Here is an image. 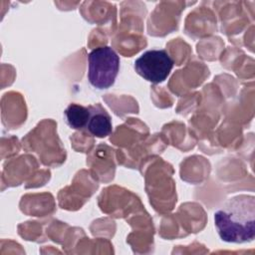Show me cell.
<instances>
[{
  "label": "cell",
  "instance_id": "obj_1",
  "mask_svg": "<svg viewBox=\"0 0 255 255\" xmlns=\"http://www.w3.org/2000/svg\"><path fill=\"white\" fill-rule=\"evenodd\" d=\"M214 224L220 239L246 243L255 238V198L241 194L229 198L215 213Z\"/></svg>",
  "mask_w": 255,
  "mask_h": 255
},
{
  "label": "cell",
  "instance_id": "obj_2",
  "mask_svg": "<svg viewBox=\"0 0 255 255\" xmlns=\"http://www.w3.org/2000/svg\"><path fill=\"white\" fill-rule=\"evenodd\" d=\"M120 57L109 47H98L88 56V80L98 90L111 88L120 72Z\"/></svg>",
  "mask_w": 255,
  "mask_h": 255
},
{
  "label": "cell",
  "instance_id": "obj_3",
  "mask_svg": "<svg viewBox=\"0 0 255 255\" xmlns=\"http://www.w3.org/2000/svg\"><path fill=\"white\" fill-rule=\"evenodd\" d=\"M174 62L164 49H151L142 53L134 61L135 72L152 84L162 83L169 76Z\"/></svg>",
  "mask_w": 255,
  "mask_h": 255
},
{
  "label": "cell",
  "instance_id": "obj_4",
  "mask_svg": "<svg viewBox=\"0 0 255 255\" xmlns=\"http://www.w3.org/2000/svg\"><path fill=\"white\" fill-rule=\"evenodd\" d=\"M90 110L89 120L85 131L96 137H106L113 131L112 118L101 104L88 106Z\"/></svg>",
  "mask_w": 255,
  "mask_h": 255
},
{
  "label": "cell",
  "instance_id": "obj_5",
  "mask_svg": "<svg viewBox=\"0 0 255 255\" xmlns=\"http://www.w3.org/2000/svg\"><path fill=\"white\" fill-rule=\"evenodd\" d=\"M64 115L70 128L78 130H85L90 116V110L89 107L79 104H70L66 108Z\"/></svg>",
  "mask_w": 255,
  "mask_h": 255
}]
</instances>
